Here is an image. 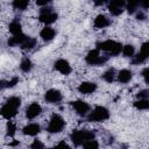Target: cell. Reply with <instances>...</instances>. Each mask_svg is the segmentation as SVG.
<instances>
[{"label":"cell","instance_id":"19","mask_svg":"<svg viewBox=\"0 0 149 149\" xmlns=\"http://www.w3.org/2000/svg\"><path fill=\"white\" fill-rule=\"evenodd\" d=\"M118 77V80L122 84H127L128 81H130L132 77H133V73L130 70H127V69H123L121 71H119V73L116 74Z\"/></svg>","mask_w":149,"mask_h":149},{"label":"cell","instance_id":"21","mask_svg":"<svg viewBox=\"0 0 149 149\" xmlns=\"http://www.w3.org/2000/svg\"><path fill=\"white\" fill-rule=\"evenodd\" d=\"M115 76H116L115 70H114V69H108V70H106V71L102 73L101 78H102L105 81H107V83H112V81L115 79Z\"/></svg>","mask_w":149,"mask_h":149},{"label":"cell","instance_id":"13","mask_svg":"<svg viewBox=\"0 0 149 149\" xmlns=\"http://www.w3.org/2000/svg\"><path fill=\"white\" fill-rule=\"evenodd\" d=\"M42 112V107L37 104V102H33L30 104L27 109H26V116L28 119H35L36 116H38Z\"/></svg>","mask_w":149,"mask_h":149},{"label":"cell","instance_id":"24","mask_svg":"<svg viewBox=\"0 0 149 149\" xmlns=\"http://www.w3.org/2000/svg\"><path fill=\"white\" fill-rule=\"evenodd\" d=\"M20 68L23 72H29L33 69V62L28 57H24V58H22V61L20 63Z\"/></svg>","mask_w":149,"mask_h":149},{"label":"cell","instance_id":"17","mask_svg":"<svg viewBox=\"0 0 149 149\" xmlns=\"http://www.w3.org/2000/svg\"><path fill=\"white\" fill-rule=\"evenodd\" d=\"M55 35H56V31H55V29L54 28H51V27H48V26H45L42 30H41V33H40V36L42 37V40L43 41H51L54 37H55Z\"/></svg>","mask_w":149,"mask_h":149},{"label":"cell","instance_id":"16","mask_svg":"<svg viewBox=\"0 0 149 149\" xmlns=\"http://www.w3.org/2000/svg\"><path fill=\"white\" fill-rule=\"evenodd\" d=\"M27 37H28V36L22 33V34H20V35H16V36L10 37V38L7 41V44H8L9 47H21V45L23 44V42L26 41Z\"/></svg>","mask_w":149,"mask_h":149},{"label":"cell","instance_id":"9","mask_svg":"<svg viewBox=\"0 0 149 149\" xmlns=\"http://www.w3.org/2000/svg\"><path fill=\"white\" fill-rule=\"evenodd\" d=\"M71 106L76 111V113L79 114V115H81V116H86L90 113V109H91V106L86 101H84V100H74V101H71Z\"/></svg>","mask_w":149,"mask_h":149},{"label":"cell","instance_id":"15","mask_svg":"<svg viewBox=\"0 0 149 149\" xmlns=\"http://www.w3.org/2000/svg\"><path fill=\"white\" fill-rule=\"evenodd\" d=\"M93 24H94V27H95V28L101 29V28H106L107 26H109V24H111V21H109V19H108L106 15L99 14V15L94 19Z\"/></svg>","mask_w":149,"mask_h":149},{"label":"cell","instance_id":"23","mask_svg":"<svg viewBox=\"0 0 149 149\" xmlns=\"http://www.w3.org/2000/svg\"><path fill=\"white\" fill-rule=\"evenodd\" d=\"M121 52L125 57H133L135 55V48L132 44H126V45H122Z\"/></svg>","mask_w":149,"mask_h":149},{"label":"cell","instance_id":"28","mask_svg":"<svg viewBox=\"0 0 149 149\" xmlns=\"http://www.w3.org/2000/svg\"><path fill=\"white\" fill-rule=\"evenodd\" d=\"M84 149H99V143L97 140H91V141H87L83 144Z\"/></svg>","mask_w":149,"mask_h":149},{"label":"cell","instance_id":"12","mask_svg":"<svg viewBox=\"0 0 149 149\" xmlns=\"http://www.w3.org/2000/svg\"><path fill=\"white\" fill-rule=\"evenodd\" d=\"M126 6L125 1L122 0H119V1H112L108 3V10L112 15L114 16H118L120 15L122 12H123V7Z\"/></svg>","mask_w":149,"mask_h":149},{"label":"cell","instance_id":"5","mask_svg":"<svg viewBox=\"0 0 149 149\" xmlns=\"http://www.w3.org/2000/svg\"><path fill=\"white\" fill-rule=\"evenodd\" d=\"M85 61L90 65H102L108 61L107 55H101L98 49L90 50L85 57Z\"/></svg>","mask_w":149,"mask_h":149},{"label":"cell","instance_id":"20","mask_svg":"<svg viewBox=\"0 0 149 149\" xmlns=\"http://www.w3.org/2000/svg\"><path fill=\"white\" fill-rule=\"evenodd\" d=\"M9 31L12 33L13 36L22 34V27H21V24H20V22L17 20H14L13 22L9 23Z\"/></svg>","mask_w":149,"mask_h":149},{"label":"cell","instance_id":"14","mask_svg":"<svg viewBox=\"0 0 149 149\" xmlns=\"http://www.w3.org/2000/svg\"><path fill=\"white\" fill-rule=\"evenodd\" d=\"M97 90V84L92 81H84L79 85L78 91L83 94H91Z\"/></svg>","mask_w":149,"mask_h":149},{"label":"cell","instance_id":"1","mask_svg":"<svg viewBox=\"0 0 149 149\" xmlns=\"http://www.w3.org/2000/svg\"><path fill=\"white\" fill-rule=\"evenodd\" d=\"M21 105V99L19 97H10L5 105L0 108V114L5 118L10 120L12 118H14L17 114V109Z\"/></svg>","mask_w":149,"mask_h":149},{"label":"cell","instance_id":"30","mask_svg":"<svg viewBox=\"0 0 149 149\" xmlns=\"http://www.w3.org/2000/svg\"><path fill=\"white\" fill-rule=\"evenodd\" d=\"M31 149H44V144L40 141V140H34L33 143L30 144Z\"/></svg>","mask_w":149,"mask_h":149},{"label":"cell","instance_id":"32","mask_svg":"<svg viewBox=\"0 0 149 149\" xmlns=\"http://www.w3.org/2000/svg\"><path fill=\"white\" fill-rule=\"evenodd\" d=\"M17 83H19V78H17V77H13L10 80H7V88L14 87Z\"/></svg>","mask_w":149,"mask_h":149},{"label":"cell","instance_id":"26","mask_svg":"<svg viewBox=\"0 0 149 149\" xmlns=\"http://www.w3.org/2000/svg\"><path fill=\"white\" fill-rule=\"evenodd\" d=\"M134 106L137 109H148L149 108V101H148V99H137L134 102Z\"/></svg>","mask_w":149,"mask_h":149},{"label":"cell","instance_id":"37","mask_svg":"<svg viewBox=\"0 0 149 149\" xmlns=\"http://www.w3.org/2000/svg\"><path fill=\"white\" fill-rule=\"evenodd\" d=\"M38 6H43V7H45V6H48L49 3H50V1H37L36 2Z\"/></svg>","mask_w":149,"mask_h":149},{"label":"cell","instance_id":"7","mask_svg":"<svg viewBox=\"0 0 149 149\" xmlns=\"http://www.w3.org/2000/svg\"><path fill=\"white\" fill-rule=\"evenodd\" d=\"M57 17H58V15H57V13H55L54 10H52V8H50V7H42L41 9H40V16H38V20L41 21V22H43V23H45V24H51V23H54L56 20H57Z\"/></svg>","mask_w":149,"mask_h":149},{"label":"cell","instance_id":"35","mask_svg":"<svg viewBox=\"0 0 149 149\" xmlns=\"http://www.w3.org/2000/svg\"><path fill=\"white\" fill-rule=\"evenodd\" d=\"M142 76H143V78H144V81L148 83V68H144V69H143Z\"/></svg>","mask_w":149,"mask_h":149},{"label":"cell","instance_id":"29","mask_svg":"<svg viewBox=\"0 0 149 149\" xmlns=\"http://www.w3.org/2000/svg\"><path fill=\"white\" fill-rule=\"evenodd\" d=\"M6 129H7V135L8 136H14V134L16 132V126H15V123L13 121H8Z\"/></svg>","mask_w":149,"mask_h":149},{"label":"cell","instance_id":"34","mask_svg":"<svg viewBox=\"0 0 149 149\" xmlns=\"http://www.w3.org/2000/svg\"><path fill=\"white\" fill-rule=\"evenodd\" d=\"M136 19H137V20H144V19H146V14L143 13V10L139 9V10L136 12Z\"/></svg>","mask_w":149,"mask_h":149},{"label":"cell","instance_id":"36","mask_svg":"<svg viewBox=\"0 0 149 149\" xmlns=\"http://www.w3.org/2000/svg\"><path fill=\"white\" fill-rule=\"evenodd\" d=\"M7 88V80H0V90Z\"/></svg>","mask_w":149,"mask_h":149},{"label":"cell","instance_id":"8","mask_svg":"<svg viewBox=\"0 0 149 149\" xmlns=\"http://www.w3.org/2000/svg\"><path fill=\"white\" fill-rule=\"evenodd\" d=\"M149 56V43L148 42H144L140 49V52L136 54L135 56H133V59H132V63L135 64V65H139V64H142L147 61Z\"/></svg>","mask_w":149,"mask_h":149},{"label":"cell","instance_id":"18","mask_svg":"<svg viewBox=\"0 0 149 149\" xmlns=\"http://www.w3.org/2000/svg\"><path fill=\"white\" fill-rule=\"evenodd\" d=\"M40 130H41V128H40V126L37 125V123H29V125H27L24 128H23V134L24 135H28V136H35V135H37L38 133H40Z\"/></svg>","mask_w":149,"mask_h":149},{"label":"cell","instance_id":"33","mask_svg":"<svg viewBox=\"0 0 149 149\" xmlns=\"http://www.w3.org/2000/svg\"><path fill=\"white\" fill-rule=\"evenodd\" d=\"M137 99H148V91L147 90H142L136 94Z\"/></svg>","mask_w":149,"mask_h":149},{"label":"cell","instance_id":"27","mask_svg":"<svg viewBox=\"0 0 149 149\" xmlns=\"http://www.w3.org/2000/svg\"><path fill=\"white\" fill-rule=\"evenodd\" d=\"M139 7H140V2H139V1H130V2H128V3L126 5V9H127L128 13H130V14L137 12V10H139Z\"/></svg>","mask_w":149,"mask_h":149},{"label":"cell","instance_id":"22","mask_svg":"<svg viewBox=\"0 0 149 149\" xmlns=\"http://www.w3.org/2000/svg\"><path fill=\"white\" fill-rule=\"evenodd\" d=\"M36 43H37L36 38L28 36V37L26 38V41L23 42V44H22L20 48H22V49H24V50H30V49H33V48L36 45Z\"/></svg>","mask_w":149,"mask_h":149},{"label":"cell","instance_id":"10","mask_svg":"<svg viewBox=\"0 0 149 149\" xmlns=\"http://www.w3.org/2000/svg\"><path fill=\"white\" fill-rule=\"evenodd\" d=\"M62 99H63L62 93L58 90H55V88L48 90L44 94V100L49 104H58L59 101H62Z\"/></svg>","mask_w":149,"mask_h":149},{"label":"cell","instance_id":"31","mask_svg":"<svg viewBox=\"0 0 149 149\" xmlns=\"http://www.w3.org/2000/svg\"><path fill=\"white\" fill-rule=\"evenodd\" d=\"M50 149H71V147H70L66 142L61 141L58 144H56L55 147H52V148H50Z\"/></svg>","mask_w":149,"mask_h":149},{"label":"cell","instance_id":"3","mask_svg":"<svg viewBox=\"0 0 149 149\" xmlns=\"http://www.w3.org/2000/svg\"><path fill=\"white\" fill-rule=\"evenodd\" d=\"M94 132L92 130H87V129H78V130H73L70 135V139L72 141V143L74 146H83L85 142L94 140Z\"/></svg>","mask_w":149,"mask_h":149},{"label":"cell","instance_id":"25","mask_svg":"<svg viewBox=\"0 0 149 149\" xmlns=\"http://www.w3.org/2000/svg\"><path fill=\"white\" fill-rule=\"evenodd\" d=\"M13 7L15 8V9H19V10H24L28 6H29V1H27V0H15V1H13Z\"/></svg>","mask_w":149,"mask_h":149},{"label":"cell","instance_id":"6","mask_svg":"<svg viewBox=\"0 0 149 149\" xmlns=\"http://www.w3.org/2000/svg\"><path fill=\"white\" fill-rule=\"evenodd\" d=\"M65 126V121L64 119L59 115V114H52L49 121V125L47 127V130L49 133H59L63 130Z\"/></svg>","mask_w":149,"mask_h":149},{"label":"cell","instance_id":"2","mask_svg":"<svg viewBox=\"0 0 149 149\" xmlns=\"http://www.w3.org/2000/svg\"><path fill=\"white\" fill-rule=\"evenodd\" d=\"M97 49L99 51L106 52L108 56H118L121 52L122 44L113 40H106V41L97 43Z\"/></svg>","mask_w":149,"mask_h":149},{"label":"cell","instance_id":"4","mask_svg":"<svg viewBox=\"0 0 149 149\" xmlns=\"http://www.w3.org/2000/svg\"><path fill=\"white\" fill-rule=\"evenodd\" d=\"M109 118V111L104 106H97L87 114V120L91 122H101Z\"/></svg>","mask_w":149,"mask_h":149},{"label":"cell","instance_id":"11","mask_svg":"<svg viewBox=\"0 0 149 149\" xmlns=\"http://www.w3.org/2000/svg\"><path fill=\"white\" fill-rule=\"evenodd\" d=\"M55 69H56L58 72H61L62 74H65V76H66V74H70L71 71H72V68H71L70 63H69L68 61L63 59V58L57 59V61L55 62Z\"/></svg>","mask_w":149,"mask_h":149}]
</instances>
